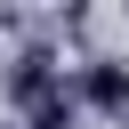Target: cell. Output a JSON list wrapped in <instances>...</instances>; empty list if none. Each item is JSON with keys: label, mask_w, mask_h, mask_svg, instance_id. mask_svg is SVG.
<instances>
[{"label": "cell", "mask_w": 129, "mask_h": 129, "mask_svg": "<svg viewBox=\"0 0 129 129\" xmlns=\"http://www.w3.org/2000/svg\"><path fill=\"white\" fill-rule=\"evenodd\" d=\"M48 89H64V73H56V56H48L40 40H32V48H24L16 64H8V105H16V113H32V105H40Z\"/></svg>", "instance_id": "obj_2"}, {"label": "cell", "mask_w": 129, "mask_h": 129, "mask_svg": "<svg viewBox=\"0 0 129 129\" xmlns=\"http://www.w3.org/2000/svg\"><path fill=\"white\" fill-rule=\"evenodd\" d=\"M121 8H129V0H121Z\"/></svg>", "instance_id": "obj_4"}, {"label": "cell", "mask_w": 129, "mask_h": 129, "mask_svg": "<svg viewBox=\"0 0 129 129\" xmlns=\"http://www.w3.org/2000/svg\"><path fill=\"white\" fill-rule=\"evenodd\" d=\"M73 105H97V113H129V56H89L73 73Z\"/></svg>", "instance_id": "obj_1"}, {"label": "cell", "mask_w": 129, "mask_h": 129, "mask_svg": "<svg viewBox=\"0 0 129 129\" xmlns=\"http://www.w3.org/2000/svg\"><path fill=\"white\" fill-rule=\"evenodd\" d=\"M121 121H129V113H121Z\"/></svg>", "instance_id": "obj_3"}]
</instances>
